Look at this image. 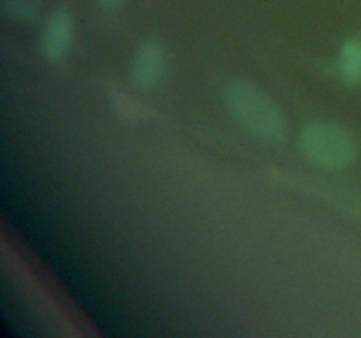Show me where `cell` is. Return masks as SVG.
Masks as SVG:
<instances>
[{
	"mask_svg": "<svg viewBox=\"0 0 361 338\" xmlns=\"http://www.w3.org/2000/svg\"><path fill=\"white\" fill-rule=\"evenodd\" d=\"M101 6L104 7H111V9H115V7H120L123 4V0H97Z\"/></svg>",
	"mask_w": 361,
	"mask_h": 338,
	"instance_id": "7",
	"label": "cell"
},
{
	"mask_svg": "<svg viewBox=\"0 0 361 338\" xmlns=\"http://www.w3.org/2000/svg\"><path fill=\"white\" fill-rule=\"evenodd\" d=\"M226 101L235 118L254 136L270 143H282L288 137L284 111L263 90L247 81H235L226 90Z\"/></svg>",
	"mask_w": 361,
	"mask_h": 338,
	"instance_id": "1",
	"label": "cell"
},
{
	"mask_svg": "<svg viewBox=\"0 0 361 338\" xmlns=\"http://www.w3.org/2000/svg\"><path fill=\"white\" fill-rule=\"evenodd\" d=\"M74 32V16L69 7H56L42 25L41 53L44 58L59 62L67 55Z\"/></svg>",
	"mask_w": 361,
	"mask_h": 338,
	"instance_id": "3",
	"label": "cell"
},
{
	"mask_svg": "<svg viewBox=\"0 0 361 338\" xmlns=\"http://www.w3.org/2000/svg\"><path fill=\"white\" fill-rule=\"evenodd\" d=\"M300 146L310 162L324 169H342L356 158V141L338 123L310 122L300 134Z\"/></svg>",
	"mask_w": 361,
	"mask_h": 338,
	"instance_id": "2",
	"label": "cell"
},
{
	"mask_svg": "<svg viewBox=\"0 0 361 338\" xmlns=\"http://www.w3.org/2000/svg\"><path fill=\"white\" fill-rule=\"evenodd\" d=\"M342 80L353 87H361V35L342 44L337 62Z\"/></svg>",
	"mask_w": 361,
	"mask_h": 338,
	"instance_id": "5",
	"label": "cell"
},
{
	"mask_svg": "<svg viewBox=\"0 0 361 338\" xmlns=\"http://www.w3.org/2000/svg\"><path fill=\"white\" fill-rule=\"evenodd\" d=\"M2 11L9 18L23 23H32L42 13L41 0H2Z\"/></svg>",
	"mask_w": 361,
	"mask_h": 338,
	"instance_id": "6",
	"label": "cell"
},
{
	"mask_svg": "<svg viewBox=\"0 0 361 338\" xmlns=\"http://www.w3.org/2000/svg\"><path fill=\"white\" fill-rule=\"evenodd\" d=\"M166 69V49L157 39H147L137 46L133 60V80L141 88H154Z\"/></svg>",
	"mask_w": 361,
	"mask_h": 338,
	"instance_id": "4",
	"label": "cell"
}]
</instances>
